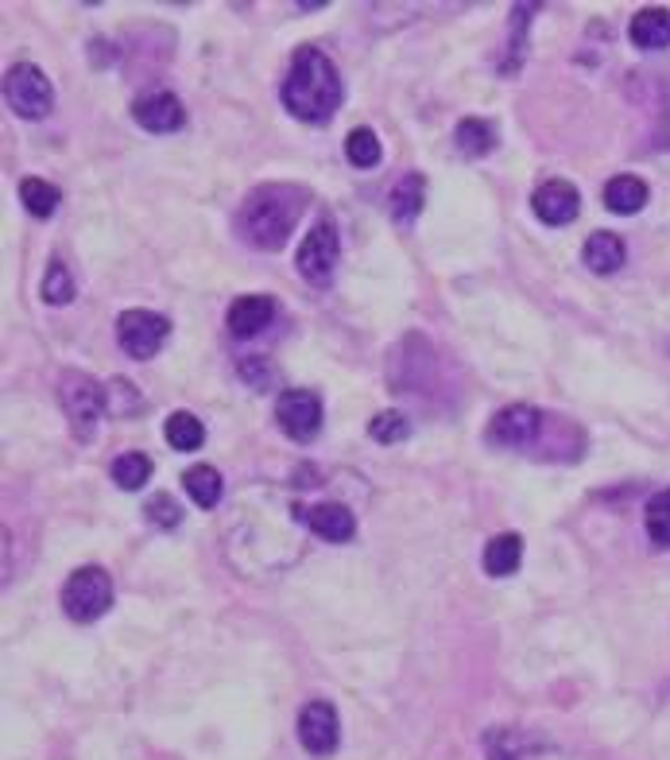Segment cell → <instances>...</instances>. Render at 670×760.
I'll use <instances>...</instances> for the list:
<instances>
[{
  "mask_svg": "<svg viewBox=\"0 0 670 760\" xmlns=\"http://www.w3.org/2000/svg\"><path fill=\"white\" fill-rule=\"evenodd\" d=\"M287 113H295L306 125H322L333 113L341 109V97H345V86H341V74L333 67L330 55H322L318 47H303L291 59V70L283 78L280 90Z\"/></svg>",
  "mask_w": 670,
  "mask_h": 760,
  "instance_id": "cell-1",
  "label": "cell"
},
{
  "mask_svg": "<svg viewBox=\"0 0 670 760\" xmlns=\"http://www.w3.org/2000/svg\"><path fill=\"white\" fill-rule=\"evenodd\" d=\"M303 206H306V195L287 187V183L256 187L237 210V233L252 248L275 253V248L287 245L291 230H295L298 214H303Z\"/></svg>",
  "mask_w": 670,
  "mask_h": 760,
  "instance_id": "cell-2",
  "label": "cell"
},
{
  "mask_svg": "<svg viewBox=\"0 0 670 760\" xmlns=\"http://www.w3.org/2000/svg\"><path fill=\"white\" fill-rule=\"evenodd\" d=\"M113 606V578L102 566H78L62 586V609L70 621L90 624L97 617H105Z\"/></svg>",
  "mask_w": 670,
  "mask_h": 760,
  "instance_id": "cell-3",
  "label": "cell"
},
{
  "mask_svg": "<svg viewBox=\"0 0 670 760\" xmlns=\"http://www.w3.org/2000/svg\"><path fill=\"white\" fill-rule=\"evenodd\" d=\"M59 400L62 411H67L70 428H74L78 439H94L97 419L109 411V400H105V388L97 385L90 373H67L59 385Z\"/></svg>",
  "mask_w": 670,
  "mask_h": 760,
  "instance_id": "cell-4",
  "label": "cell"
},
{
  "mask_svg": "<svg viewBox=\"0 0 670 760\" xmlns=\"http://www.w3.org/2000/svg\"><path fill=\"white\" fill-rule=\"evenodd\" d=\"M4 97H9V109L24 120H39L51 113L55 105V90H51V78L43 74L39 67L32 62H16L4 78Z\"/></svg>",
  "mask_w": 670,
  "mask_h": 760,
  "instance_id": "cell-5",
  "label": "cell"
},
{
  "mask_svg": "<svg viewBox=\"0 0 670 760\" xmlns=\"http://www.w3.org/2000/svg\"><path fill=\"white\" fill-rule=\"evenodd\" d=\"M167 334H171V323L163 315H155V311L132 307V311H125V315L117 318L120 350H125L128 358H137V361L155 358V353L163 350V342H167Z\"/></svg>",
  "mask_w": 670,
  "mask_h": 760,
  "instance_id": "cell-6",
  "label": "cell"
},
{
  "mask_svg": "<svg viewBox=\"0 0 670 760\" xmlns=\"http://www.w3.org/2000/svg\"><path fill=\"white\" fill-rule=\"evenodd\" d=\"M338 257H341V241H338V230H333V222L326 218V222H318L315 230L306 233V241L298 245L295 253V268L303 280L310 283H330L333 280V268H338Z\"/></svg>",
  "mask_w": 670,
  "mask_h": 760,
  "instance_id": "cell-7",
  "label": "cell"
},
{
  "mask_svg": "<svg viewBox=\"0 0 670 760\" xmlns=\"http://www.w3.org/2000/svg\"><path fill=\"white\" fill-rule=\"evenodd\" d=\"M275 419L287 439L295 443H310V439L322 431V400H318L310 388H287V393L275 400Z\"/></svg>",
  "mask_w": 670,
  "mask_h": 760,
  "instance_id": "cell-8",
  "label": "cell"
},
{
  "mask_svg": "<svg viewBox=\"0 0 670 760\" xmlns=\"http://www.w3.org/2000/svg\"><path fill=\"white\" fill-rule=\"evenodd\" d=\"M298 741H303V749L310 752V757H330L341 741L338 710L322 699L306 702L303 714H298Z\"/></svg>",
  "mask_w": 670,
  "mask_h": 760,
  "instance_id": "cell-9",
  "label": "cell"
},
{
  "mask_svg": "<svg viewBox=\"0 0 670 760\" xmlns=\"http://www.w3.org/2000/svg\"><path fill=\"white\" fill-rule=\"evenodd\" d=\"M546 416L531 404H512V408H501L489 423V443L496 446H531L543 431Z\"/></svg>",
  "mask_w": 670,
  "mask_h": 760,
  "instance_id": "cell-10",
  "label": "cell"
},
{
  "mask_svg": "<svg viewBox=\"0 0 670 760\" xmlns=\"http://www.w3.org/2000/svg\"><path fill=\"white\" fill-rule=\"evenodd\" d=\"M531 206H534V214H539V222H546V225H569L577 218V210H581V195H577L574 183L551 179V183H543V187L534 190Z\"/></svg>",
  "mask_w": 670,
  "mask_h": 760,
  "instance_id": "cell-11",
  "label": "cell"
},
{
  "mask_svg": "<svg viewBox=\"0 0 670 760\" xmlns=\"http://www.w3.org/2000/svg\"><path fill=\"white\" fill-rule=\"evenodd\" d=\"M275 318V303L268 295H240L237 303L230 307L225 323H230V334L233 338H256L272 326Z\"/></svg>",
  "mask_w": 670,
  "mask_h": 760,
  "instance_id": "cell-12",
  "label": "cell"
},
{
  "mask_svg": "<svg viewBox=\"0 0 670 760\" xmlns=\"http://www.w3.org/2000/svg\"><path fill=\"white\" fill-rule=\"evenodd\" d=\"M132 117H137V125L148 132H175V129H183L187 113H183V102H178L175 94H148L137 102Z\"/></svg>",
  "mask_w": 670,
  "mask_h": 760,
  "instance_id": "cell-13",
  "label": "cell"
},
{
  "mask_svg": "<svg viewBox=\"0 0 670 760\" xmlns=\"http://www.w3.org/2000/svg\"><path fill=\"white\" fill-rule=\"evenodd\" d=\"M306 524H310V531H315L318 539H326V543H345V539H353V531H356L353 513H349L345 504H333V501H322V504H315V508H306Z\"/></svg>",
  "mask_w": 670,
  "mask_h": 760,
  "instance_id": "cell-14",
  "label": "cell"
},
{
  "mask_svg": "<svg viewBox=\"0 0 670 760\" xmlns=\"http://www.w3.org/2000/svg\"><path fill=\"white\" fill-rule=\"evenodd\" d=\"M632 44L644 51H662L670 47V9H639L628 24Z\"/></svg>",
  "mask_w": 670,
  "mask_h": 760,
  "instance_id": "cell-15",
  "label": "cell"
},
{
  "mask_svg": "<svg viewBox=\"0 0 670 760\" xmlns=\"http://www.w3.org/2000/svg\"><path fill=\"white\" fill-rule=\"evenodd\" d=\"M624 257H628V248H624V241L616 237V233H593V237L586 241V248H581V260H586L589 272L597 276H609L616 272L620 265H624Z\"/></svg>",
  "mask_w": 670,
  "mask_h": 760,
  "instance_id": "cell-16",
  "label": "cell"
},
{
  "mask_svg": "<svg viewBox=\"0 0 670 760\" xmlns=\"http://www.w3.org/2000/svg\"><path fill=\"white\" fill-rule=\"evenodd\" d=\"M519 559H524V539H519L516 531H504V536L489 539V547H484V571L493 574V578L516 574Z\"/></svg>",
  "mask_w": 670,
  "mask_h": 760,
  "instance_id": "cell-17",
  "label": "cell"
},
{
  "mask_svg": "<svg viewBox=\"0 0 670 760\" xmlns=\"http://www.w3.org/2000/svg\"><path fill=\"white\" fill-rule=\"evenodd\" d=\"M604 206L612 214H639L647 206V183L636 179V175H616L604 187Z\"/></svg>",
  "mask_w": 670,
  "mask_h": 760,
  "instance_id": "cell-18",
  "label": "cell"
},
{
  "mask_svg": "<svg viewBox=\"0 0 670 760\" xmlns=\"http://www.w3.org/2000/svg\"><path fill=\"white\" fill-rule=\"evenodd\" d=\"M454 140H458L461 155H469V160H481V155H489L496 148V129L481 117H466L458 125V132H454Z\"/></svg>",
  "mask_w": 670,
  "mask_h": 760,
  "instance_id": "cell-19",
  "label": "cell"
},
{
  "mask_svg": "<svg viewBox=\"0 0 670 760\" xmlns=\"http://www.w3.org/2000/svg\"><path fill=\"white\" fill-rule=\"evenodd\" d=\"M423 175H403L399 179V187L391 190V218H396L399 225H411L419 218V210H423Z\"/></svg>",
  "mask_w": 670,
  "mask_h": 760,
  "instance_id": "cell-20",
  "label": "cell"
},
{
  "mask_svg": "<svg viewBox=\"0 0 670 760\" xmlns=\"http://www.w3.org/2000/svg\"><path fill=\"white\" fill-rule=\"evenodd\" d=\"M163 435L175 451H198L205 443V428L202 419L190 416V411H171L167 423H163Z\"/></svg>",
  "mask_w": 670,
  "mask_h": 760,
  "instance_id": "cell-21",
  "label": "cell"
},
{
  "mask_svg": "<svg viewBox=\"0 0 670 760\" xmlns=\"http://www.w3.org/2000/svg\"><path fill=\"white\" fill-rule=\"evenodd\" d=\"M183 486H187V493H190V501L195 504H202V508H213V504L221 501V473L213 470V466H190L187 473H183Z\"/></svg>",
  "mask_w": 670,
  "mask_h": 760,
  "instance_id": "cell-22",
  "label": "cell"
},
{
  "mask_svg": "<svg viewBox=\"0 0 670 760\" xmlns=\"http://www.w3.org/2000/svg\"><path fill=\"white\" fill-rule=\"evenodd\" d=\"M148 478H152V458H148V454L132 451V454H120V458L113 461V481H117L120 489H128V493L144 489Z\"/></svg>",
  "mask_w": 670,
  "mask_h": 760,
  "instance_id": "cell-23",
  "label": "cell"
},
{
  "mask_svg": "<svg viewBox=\"0 0 670 760\" xmlns=\"http://www.w3.org/2000/svg\"><path fill=\"white\" fill-rule=\"evenodd\" d=\"M20 202L27 206V214L51 218L55 210H59L62 195H59V187H51L47 179H24L20 183Z\"/></svg>",
  "mask_w": 670,
  "mask_h": 760,
  "instance_id": "cell-24",
  "label": "cell"
},
{
  "mask_svg": "<svg viewBox=\"0 0 670 760\" xmlns=\"http://www.w3.org/2000/svg\"><path fill=\"white\" fill-rule=\"evenodd\" d=\"M380 155H384V148L373 129H353L345 137V160L353 163V167H376Z\"/></svg>",
  "mask_w": 670,
  "mask_h": 760,
  "instance_id": "cell-25",
  "label": "cell"
},
{
  "mask_svg": "<svg viewBox=\"0 0 670 760\" xmlns=\"http://www.w3.org/2000/svg\"><path fill=\"white\" fill-rule=\"evenodd\" d=\"M43 300L51 307H67L74 300V280H70V268L62 260H51L47 265V276H43Z\"/></svg>",
  "mask_w": 670,
  "mask_h": 760,
  "instance_id": "cell-26",
  "label": "cell"
},
{
  "mask_svg": "<svg viewBox=\"0 0 670 760\" xmlns=\"http://www.w3.org/2000/svg\"><path fill=\"white\" fill-rule=\"evenodd\" d=\"M644 521H647V536L659 547H670V489H662V493H655L651 501H647Z\"/></svg>",
  "mask_w": 670,
  "mask_h": 760,
  "instance_id": "cell-27",
  "label": "cell"
},
{
  "mask_svg": "<svg viewBox=\"0 0 670 760\" xmlns=\"http://www.w3.org/2000/svg\"><path fill=\"white\" fill-rule=\"evenodd\" d=\"M368 435H373L376 443H403V439L411 435V423L403 411H380V416L368 423Z\"/></svg>",
  "mask_w": 670,
  "mask_h": 760,
  "instance_id": "cell-28",
  "label": "cell"
},
{
  "mask_svg": "<svg viewBox=\"0 0 670 760\" xmlns=\"http://www.w3.org/2000/svg\"><path fill=\"white\" fill-rule=\"evenodd\" d=\"M148 521H152L155 528H178V524H183V508H178V501L171 493H155L152 501H148Z\"/></svg>",
  "mask_w": 670,
  "mask_h": 760,
  "instance_id": "cell-29",
  "label": "cell"
},
{
  "mask_svg": "<svg viewBox=\"0 0 670 760\" xmlns=\"http://www.w3.org/2000/svg\"><path fill=\"white\" fill-rule=\"evenodd\" d=\"M519 734H512V729H493L489 734V757L493 760H519L524 752H519Z\"/></svg>",
  "mask_w": 670,
  "mask_h": 760,
  "instance_id": "cell-30",
  "label": "cell"
}]
</instances>
